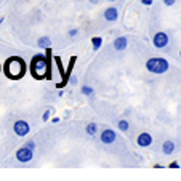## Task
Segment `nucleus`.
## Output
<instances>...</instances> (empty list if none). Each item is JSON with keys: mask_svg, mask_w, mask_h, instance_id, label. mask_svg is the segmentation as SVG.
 <instances>
[{"mask_svg": "<svg viewBox=\"0 0 181 181\" xmlns=\"http://www.w3.org/2000/svg\"><path fill=\"white\" fill-rule=\"evenodd\" d=\"M46 75L50 77V61L45 60L42 55H37L31 61V74L34 75V79H43Z\"/></svg>", "mask_w": 181, "mask_h": 181, "instance_id": "nucleus-1", "label": "nucleus"}, {"mask_svg": "<svg viewBox=\"0 0 181 181\" xmlns=\"http://www.w3.org/2000/svg\"><path fill=\"white\" fill-rule=\"evenodd\" d=\"M3 71H5V74L10 79H21L24 71H26L24 61L21 58H10L5 63V69Z\"/></svg>", "mask_w": 181, "mask_h": 181, "instance_id": "nucleus-2", "label": "nucleus"}, {"mask_svg": "<svg viewBox=\"0 0 181 181\" xmlns=\"http://www.w3.org/2000/svg\"><path fill=\"white\" fill-rule=\"evenodd\" d=\"M144 66L151 74H156V75H162L170 69L168 61L164 60V58H149Z\"/></svg>", "mask_w": 181, "mask_h": 181, "instance_id": "nucleus-3", "label": "nucleus"}, {"mask_svg": "<svg viewBox=\"0 0 181 181\" xmlns=\"http://www.w3.org/2000/svg\"><path fill=\"white\" fill-rule=\"evenodd\" d=\"M15 157H16L18 162H21V164H27V162H31L32 157H34V149L27 148V146H23V148H20L16 151Z\"/></svg>", "mask_w": 181, "mask_h": 181, "instance_id": "nucleus-4", "label": "nucleus"}, {"mask_svg": "<svg viewBox=\"0 0 181 181\" xmlns=\"http://www.w3.org/2000/svg\"><path fill=\"white\" fill-rule=\"evenodd\" d=\"M13 131H15V135L16 136H26V135H29V131H31V125L27 123L26 120H16L13 123Z\"/></svg>", "mask_w": 181, "mask_h": 181, "instance_id": "nucleus-5", "label": "nucleus"}, {"mask_svg": "<svg viewBox=\"0 0 181 181\" xmlns=\"http://www.w3.org/2000/svg\"><path fill=\"white\" fill-rule=\"evenodd\" d=\"M168 35L165 32H156L154 37H152V45L156 46V48L162 50V48H165V46L168 45Z\"/></svg>", "mask_w": 181, "mask_h": 181, "instance_id": "nucleus-6", "label": "nucleus"}, {"mask_svg": "<svg viewBox=\"0 0 181 181\" xmlns=\"http://www.w3.org/2000/svg\"><path fill=\"white\" fill-rule=\"evenodd\" d=\"M116 139H117V133L114 131L112 128H109V127L103 128V131H101V141L104 143V144H112Z\"/></svg>", "mask_w": 181, "mask_h": 181, "instance_id": "nucleus-7", "label": "nucleus"}, {"mask_svg": "<svg viewBox=\"0 0 181 181\" xmlns=\"http://www.w3.org/2000/svg\"><path fill=\"white\" fill-rule=\"evenodd\" d=\"M104 20L108 23H116L119 20V10L116 7H109L104 10Z\"/></svg>", "mask_w": 181, "mask_h": 181, "instance_id": "nucleus-8", "label": "nucleus"}, {"mask_svg": "<svg viewBox=\"0 0 181 181\" xmlns=\"http://www.w3.org/2000/svg\"><path fill=\"white\" fill-rule=\"evenodd\" d=\"M112 46H114V48H116L117 51H123V50H127V46H128V37H125V35L117 37V39L112 42Z\"/></svg>", "mask_w": 181, "mask_h": 181, "instance_id": "nucleus-9", "label": "nucleus"}, {"mask_svg": "<svg viewBox=\"0 0 181 181\" xmlns=\"http://www.w3.org/2000/svg\"><path fill=\"white\" fill-rule=\"evenodd\" d=\"M152 141H154V139H152V136L149 135V133H141V135L138 136V139H136V143H138V146L139 148H149L151 144H152Z\"/></svg>", "mask_w": 181, "mask_h": 181, "instance_id": "nucleus-10", "label": "nucleus"}, {"mask_svg": "<svg viewBox=\"0 0 181 181\" xmlns=\"http://www.w3.org/2000/svg\"><path fill=\"white\" fill-rule=\"evenodd\" d=\"M173 151H175V143L173 141H164V144H162V154L164 156H171L173 154Z\"/></svg>", "mask_w": 181, "mask_h": 181, "instance_id": "nucleus-11", "label": "nucleus"}, {"mask_svg": "<svg viewBox=\"0 0 181 181\" xmlns=\"http://www.w3.org/2000/svg\"><path fill=\"white\" fill-rule=\"evenodd\" d=\"M37 45H39V48H50V46H51V39H50V37H40V39L39 40H37Z\"/></svg>", "mask_w": 181, "mask_h": 181, "instance_id": "nucleus-12", "label": "nucleus"}, {"mask_svg": "<svg viewBox=\"0 0 181 181\" xmlns=\"http://www.w3.org/2000/svg\"><path fill=\"white\" fill-rule=\"evenodd\" d=\"M85 131H87V135L90 136H95L98 133V123H95V122H90L87 123V127H85Z\"/></svg>", "mask_w": 181, "mask_h": 181, "instance_id": "nucleus-13", "label": "nucleus"}, {"mask_svg": "<svg viewBox=\"0 0 181 181\" xmlns=\"http://www.w3.org/2000/svg\"><path fill=\"white\" fill-rule=\"evenodd\" d=\"M103 45V37H93L91 39V48L93 51H98Z\"/></svg>", "mask_w": 181, "mask_h": 181, "instance_id": "nucleus-14", "label": "nucleus"}, {"mask_svg": "<svg viewBox=\"0 0 181 181\" xmlns=\"http://www.w3.org/2000/svg\"><path fill=\"white\" fill-rule=\"evenodd\" d=\"M117 128H119L120 131H128V128H130V122L125 120V119L119 120V122H117Z\"/></svg>", "mask_w": 181, "mask_h": 181, "instance_id": "nucleus-15", "label": "nucleus"}, {"mask_svg": "<svg viewBox=\"0 0 181 181\" xmlns=\"http://www.w3.org/2000/svg\"><path fill=\"white\" fill-rule=\"evenodd\" d=\"M93 91H95V90H93L91 87H88V85H83V87L80 88V93H82V95H85V96H91Z\"/></svg>", "mask_w": 181, "mask_h": 181, "instance_id": "nucleus-16", "label": "nucleus"}, {"mask_svg": "<svg viewBox=\"0 0 181 181\" xmlns=\"http://www.w3.org/2000/svg\"><path fill=\"white\" fill-rule=\"evenodd\" d=\"M51 112H53L51 109H46V111L43 112V117H42V120H45V122L48 120V119H50V116H51Z\"/></svg>", "mask_w": 181, "mask_h": 181, "instance_id": "nucleus-17", "label": "nucleus"}, {"mask_svg": "<svg viewBox=\"0 0 181 181\" xmlns=\"http://www.w3.org/2000/svg\"><path fill=\"white\" fill-rule=\"evenodd\" d=\"M24 146H27V148H31V149H35V141H32V139H29V141H27L26 143V144Z\"/></svg>", "mask_w": 181, "mask_h": 181, "instance_id": "nucleus-18", "label": "nucleus"}, {"mask_svg": "<svg viewBox=\"0 0 181 181\" xmlns=\"http://www.w3.org/2000/svg\"><path fill=\"white\" fill-rule=\"evenodd\" d=\"M176 3V0H164V5H167V7H173Z\"/></svg>", "mask_w": 181, "mask_h": 181, "instance_id": "nucleus-19", "label": "nucleus"}, {"mask_svg": "<svg viewBox=\"0 0 181 181\" xmlns=\"http://www.w3.org/2000/svg\"><path fill=\"white\" fill-rule=\"evenodd\" d=\"M168 167L170 168H179V162L175 160V162H171V164H168Z\"/></svg>", "mask_w": 181, "mask_h": 181, "instance_id": "nucleus-20", "label": "nucleus"}, {"mask_svg": "<svg viewBox=\"0 0 181 181\" xmlns=\"http://www.w3.org/2000/svg\"><path fill=\"white\" fill-rule=\"evenodd\" d=\"M77 34H79V29H71V31H69V35H71V37H75Z\"/></svg>", "mask_w": 181, "mask_h": 181, "instance_id": "nucleus-21", "label": "nucleus"}, {"mask_svg": "<svg viewBox=\"0 0 181 181\" xmlns=\"http://www.w3.org/2000/svg\"><path fill=\"white\" fill-rule=\"evenodd\" d=\"M152 2H154V0H141V3H143V5H146V7L152 5Z\"/></svg>", "mask_w": 181, "mask_h": 181, "instance_id": "nucleus-22", "label": "nucleus"}, {"mask_svg": "<svg viewBox=\"0 0 181 181\" xmlns=\"http://www.w3.org/2000/svg\"><path fill=\"white\" fill-rule=\"evenodd\" d=\"M60 122V117H53V123H58Z\"/></svg>", "mask_w": 181, "mask_h": 181, "instance_id": "nucleus-23", "label": "nucleus"}, {"mask_svg": "<svg viewBox=\"0 0 181 181\" xmlns=\"http://www.w3.org/2000/svg\"><path fill=\"white\" fill-rule=\"evenodd\" d=\"M108 2H116V0H108Z\"/></svg>", "mask_w": 181, "mask_h": 181, "instance_id": "nucleus-24", "label": "nucleus"}, {"mask_svg": "<svg viewBox=\"0 0 181 181\" xmlns=\"http://www.w3.org/2000/svg\"><path fill=\"white\" fill-rule=\"evenodd\" d=\"M179 58H181V51H179Z\"/></svg>", "mask_w": 181, "mask_h": 181, "instance_id": "nucleus-25", "label": "nucleus"}]
</instances>
